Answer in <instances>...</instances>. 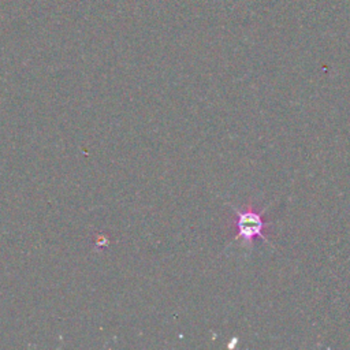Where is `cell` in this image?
Returning <instances> with one entry per match:
<instances>
[{"instance_id": "1", "label": "cell", "mask_w": 350, "mask_h": 350, "mask_svg": "<svg viewBox=\"0 0 350 350\" xmlns=\"http://www.w3.org/2000/svg\"><path fill=\"white\" fill-rule=\"evenodd\" d=\"M232 211L235 213L234 227L237 231L234 239H241L245 245H252L256 238L269 242L268 237L265 235V230L271 223L264 220V211H256L252 206H232Z\"/></svg>"}]
</instances>
